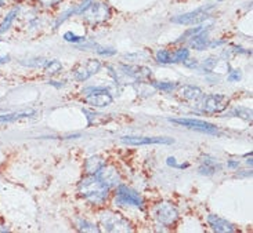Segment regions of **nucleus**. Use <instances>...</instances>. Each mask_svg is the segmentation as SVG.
I'll use <instances>...</instances> for the list:
<instances>
[{"label":"nucleus","instance_id":"1","mask_svg":"<svg viewBox=\"0 0 253 233\" xmlns=\"http://www.w3.org/2000/svg\"><path fill=\"white\" fill-rule=\"evenodd\" d=\"M110 188L105 186L97 178L96 174H87L78 184V192L83 200H86L90 206L101 207L110 198Z\"/></svg>","mask_w":253,"mask_h":233},{"label":"nucleus","instance_id":"2","mask_svg":"<svg viewBox=\"0 0 253 233\" xmlns=\"http://www.w3.org/2000/svg\"><path fill=\"white\" fill-rule=\"evenodd\" d=\"M79 17H82V20L89 25H100L111 20L112 8L105 0H93Z\"/></svg>","mask_w":253,"mask_h":233},{"label":"nucleus","instance_id":"3","mask_svg":"<svg viewBox=\"0 0 253 233\" xmlns=\"http://www.w3.org/2000/svg\"><path fill=\"white\" fill-rule=\"evenodd\" d=\"M214 8H216L214 4L208 3L204 6L197 7L195 10L171 17L170 22L176 24V25H199V24H204L212 18V13L214 11Z\"/></svg>","mask_w":253,"mask_h":233},{"label":"nucleus","instance_id":"4","mask_svg":"<svg viewBox=\"0 0 253 233\" xmlns=\"http://www.w3.org/2000/svg\"><path fill=\"white\" fill-rule=\"evenodd\" d=\"M100 225L105 232H131L133 225L122 214L105 210L98 214Z\"/></svg>","mask_w":253,"mask_h":233},{"label":"nucleus","instance_id":"5","mask_svg":"<svg viewBox=\"0 0 253 233\" xmlns=\"http://www.w3.org/2000/svg\"><path fill=\"white\" fill-rule=\"evenodd\" d=\"M114 203L118 207H133L137 210H144L145 208V201L143 196L134 189L125 184H119L115 188V198Z\"/></svg>","mask_w":253,"mask_h":233},{"label":"nucleus","instance_id":"6","mask_svg":"<svg viewBox=\"0 0 253 233\" xmlns=\"http://www.w3.org/2000/svg\"><path fill=\"white\" fill-rule=\"evenodd\" d=\"M152 215H154V218L158 224L165 228H173L180 218L177 207L170 201L157 203L152 208Z\"/></svg>","mask_w":253,"mask_h":233},{"label":"nucleus","instance_id":"7","mask_svg":"<svg viewBox=\"0 0 253 233\" xmlns=\"http://www.w3.org/2000/svg\"><path fill=\"white\" fill-rule=\"evenodd\" d=\"M82 94H84V102L94 108H107L114 102V97L111 96L110 91L101 86H90L83 90Z\"/></svg>","mask_w":253,"mask_h":233},{"label":"nucleus","instance_id":"8","mask_svg":"<svg viewBox=\"0 0 253 233\" xmlns=\"http://www.w3.org/2000/svg\"><path fill=\"white\" fill-rule=\"evenodd\" d=\"M230 100L223 94H209V96H204L197 101V106L199 108L201 112L205 113H220L226 109L228 106Z\"/></svg>","mask_w":253,"mask_h":233},{"label":"nucleus","instance_id":"9","mask_svg":"<svg viewBox=\"0 0 253 233\" xmlns=\"http://www.w3.org/2000/svg\"><path fill=\"white\" fill-rule=\"evenodd\" d=\"M101 68H103V64L100 60H87L84 64H79L72 70V75L76 82H86L91 76L98 73Z\"/></svg>","mask_w":253,"mask_h":233},{"label":"nucleus","instance_id":"10","mask_svg":"<svg viewBox=\"0 0 253 233\" xmlns=\"http://www.w3.org/2000/svg\"><path fill=\"white\" fill-rule=\"evenodd\" d=\"M171 123L178 124L187 127L190 130L201 131L206 134H217V126L205 122V120H199V119H190V117H183V119H169Z\"/></svg>","mask_w":253,"mask_h":233},{"label":"nucleus","instance_id":"11","mask_svg":"<svg viewBox=\"0 0 253 233\" xmlns=\"http://www.w3.org/2000/svg\"><path fill=\"white\" fill-rule=\"evenodd\" d=\"M97 178L103 182L104 185L108 186L110 189L117 188L121 184V174L117 170V167L112 165H104L98 171L96 172Z\"/></svg>","mask_w":253,"mask_h":233},{"label":"nucleus","instance_id":"12","mask_svg":"<svg viewBox=\"0 0 253 233\" xmlns=\"http://www.w3.org/2000/svg\"><path fill=\"white\" fill-rule=\"evenodd\" d=\"M21 13H22V6L21 4H14L13 7H10L7 10L6 14L3 15V18L0 21V36L7 33L14 27L15 21L21 17Z\"/></svg>","mask_w":253,"mask_h":233},{"label":"nucleus","instance_id":"13","mask_svg":"<svg viewBox=\"0 0 253 233\" xmlns=\"http://www.w3.org/2000/svg\"><path fill=\"white\" fill-rule=\"evenodd\" d=\"M122 142L126 145H170L174 142V139L169 137H124Z\"/></svg>","mask_w":253,"mask_h":233},{"label":"nucleus","instance_id":"14","mask_svg":"<svg viewBox=\"0 0 253 233\" xmlns=\"http://www.w3.org/2000/svg\"><path fill=\"white\" fill-rule=\"evenodd\" d=\"M206 222H208V225L212 228V231H214V232H219V233L237 232V228L234 227L230 221L224 220V218H221V217L216 215V214H209V215H208V218H206Z\"/></svg>","mask_w":253,"mask_h":233},{"label":"nucleus","instance_id":"15","mask_svg":"<svg viewBox=\"0 0 253 233\" xmlns=\"http://www.w3.org/2000/svg\"><path fill=\"white\" fill-rule=\"evenodd\" d=\"M209 32H211V25H208L206 28H204L201 32H198L197 34H194L191 39L188 40L190 46H191L194 50L197 51H204V50H208V44H209Z\"/></svg>","mask_w":253,"mask_h":233},{"label":"nucleus","instance_id":"16","mask_svg":"<svg viewBox=\"0 0 253 233\" xmlns=\"http://www.w3.org/2000/svg\"><path fill=\"white\" fill-rule=\"evenodd\" d=\"M220 168H221V166L217 162V159H214L211 155H205V158L201 160V165L198 167V172L201 175L211 177L213 174L220 171Z\"/></svg>","mask_w":253,"mask_h":233},{"label":"nucleus","instance_id":"17","mask_svg":"<svg viewBox=\"0 0 253 233\" xmlns=\"http://www.w3.org/2000/svg\"><path fill=\"white\" fill-rule=\"evenodd\" d=\"M204 96L202 90L197 87V86H191V84H185L180 89V97L185 100V101H194L197 102L201 97Z\"/></svg>","mask_w":253,"mask_h":233},{"label":"nucleus","instance_id":"18","mask_svg":"<svg viewBox=\"0 0 253 233\" xmlns=\"http://www.w3.org/2000/svg\"><path fill=\"white\" fill-rule=\"evenodd\" d=\"M104 165H105L104 158L98 156V155H94V156H90V158H87L84 160L83 168H84V172H86V174H96Z\"/></svg>","mask_w":253,"mask_h":233},{"label":"nucleus","instance_id":"19","mask_svg":"<svg viewBox=\"0 0 253 233\" xmlns=\"http://www.w3.org/2000/svg\"><path fill=\"white\" fill-rule=\"evenodd\" d=\"M125 73L129 75L130 77L136 79V80H144V79H150L152 76V70L144 67H124Z\"/></svg>","mask_w":253,"mask_h":233},{"label":"nucleus","instance_id":"20","mask_svg":"<svg viewBox=\"0 0 253 233\" xmlns=\"http://www.w3.org/2000/svg\"><path fill=\"white\" fill-rule=\"evenodd\" d=\"M35 115L34 110H22V112H14V113H6V115H0V123H11L17 122L25 117H32Z\"/></svg>","mask_w":253,"mask_h":233},{"label":"nucleus","instance_id":"21","mask_svg":"<svg viewBox=\"0 0 253 233\" xmlns=\"http://www.w3.org/2000/svg\"><path fill=\"white\" fill-rule=\"evenodd\" d=\"M190 57H191V51H190V48L180 46L178 48H176V50H173V51H171V64L184 62L187 61Z\"/></svg>","mask_w":253,"mask_h":233},{"label":"nucleus","instance_id":"22","mask_svg":"<svg viewBox=\"0 0 253 233\" xmlns=\"http://www.w3.org/2000/svg\"><path fill=\"white\" fill-rule=\"evenodd\" d=\"M75 227L81 232H100L101 231L96 224L90 222L89 220H84V218H78L75 221Z\"/></svg>","mask_w":253,"mask_h":233},{"label":"nucleus","instance_id":"23","mask_svg":"<svg viewBox=\"0 0 253 233\" xmlns=\"http://www.w3.org/2000/svg\"><path fill=\"white\" fill-rule=\"evenodd\" d=\"M155 61L162 65H168L171 64V51L168 48H159L155 53Z\"/></svg>","mask_w":253,"mask_h":233},{"label":"nucleus","instance_id":"24","mask_svg":"<svg viewBox=\"0 0 253 233\" xmlns=\"http://www.w3.org/2000/svg\"><path fill=\"white\" fill-rule=\"evenodd\" d=\"M62 39L67 41V43H71V44H82V43H84V41L87 40L84 36H79V34H76L75 32H71V31H68V32H65V33L62 34Z\"/></svg>","mask_w":253,"mask_h":233},{"label":"nucleus","instance_id":"25","mask_svg":"<svg viewBox=\"0 0 253 233\" xmlns=\"http://www.w3.org/2000/svg\"><path fill=\"white\" fill-rule=\"evenodd\" d=\"M231 116L241 117V119H245L247 122H251L252 120V110L249 108H242V106H238V108H234L231 112H230Z\"/></svg>","mask_w":253,"mask_h":233},{"label":"nucleus","instance_id":"26","mask_svg":"<svg viewBox=\"0 0 253 233\" xmlns=\"http://www.w3.org/2000/svg\"><path fill=\"white\" fill-rule=\"evenodd\" d=\"M75 14H74V6L69 7V8H67V10H64L57 18H55L54 21V29H57V28H60L65 22L67 20H69L71 17H74Z\"/></svg>","mask_w":253,"mask_h":233},{"label":"nucleus","instance_id":"27","mask_svg":"<svg viewBox=\"0 0 253 233\" xmlns=\"http://www.w3.org/2000/svg\"><path fill=\"white\" fill-rule=\"evenodd\" d=\"M43 69L47 72L48 75H57V73H60L62 69V65L61 62L55 61V60H51V61H46V64H44V67H43Z\"/></svg>","mask_w":253,"mask_h":233},{"label":"nucleus","instance_id":"28","mask_svg":"<svg viewBox=\"0 0 253 233\" xmlns=\"http://www.w3.org/2000/svg\"><path fill=\"white\" fill-rule=\"evenodd\" d=\"M152 86L155 89L161 90V91H165V93H169V91L177 89V83L176 82H152Z\"/></svg>","mask_w":253,"mask_h":233},{"label":"nucleus","instance_id":"29","mask_svg":"<svg viewBox=\"0 0 253 233\" xmlns=\"http://www.w3.org/2000/svg\"><path fill=\"white\" fill-rule=\"evenodd\" d=\"M64 0H36V4L39 8H44V10H51L60 6Z\"/></svg>","mask_w":253,"mask_h":233},{"label":"nucleus","instance_id":"30","mask_svg":"<svg viewBox=\"0 0 253 233\" xmlns=\"http://www.w3.org/2000/svg\"><path fill=\"white\" fill-rule=\"evenodd\" d=\"M228 73H227V80L230 83H237L242 79V72L240 69H233L228 65Z\"/></svg>","mask_w":253,"mask_h":233},{"label":"nucleus","instance_id":"31","mask_svg":"<svg viewBox=\"0 0 253 233\" xmlns=\"http://www.w3.org/2000/svg\"><path fill=\"white\" fill-rule=\"evenodd\" d=\"M166 163H168V166L173 167V168H187V167L190 166L188 163H185V165H178L176 158H173V156H169V158H168V160H166Z\"/></svg>","mask_w":253,"mask_h":233},{"label":"nucleus","instance_id":"32","mask_svg":"<svg viewBox=\"0 0 253 233\" xmlns=\"http://www.w3.org/2000/svg\"><path fill=\"white\" fill-rule=\"evenodd\" d=\"M227 41L223 40V39H211L209 40V44H208V48H219L221 47V46H224Z\"/></svg>","mask_w":253,"mask_h":233},{"label":"nucleus","instance_id":"33","mask_svg":"<svg viewBox=\"0 0 253 233\" xmlns=\"http://www.w3.org/2000/svg\"><path fill=\"white\" fill-rule=\"evenodd\" d=\"M227 167L231 168V170H238L240 162H238V160H228V162H227Z\"/></svg>","mask_w":253,"mask_h":233},{"label":"nucleus","instance_id":"34","mask_svg":"<svg viewBox=\"0 0 253 233\" xmlns=\"http://www.w3.org/2000/svg\"><path fill=\"white\" fill-rule=\"evenodd\" d=\"M10 61V57L8 55H0V64H4V62Z\"/></svg>","mask_w":253,"mask_h":233},{"label":"nucleus","instance_id":"35","mask_svg":"<svg viewBox=\"0 0 253 233\" xmlns=\"http://www.w3.org/2000/svg\"><path fill=\"white\" fill-rule=\"evenodd\" d=\"M7 4H8V1H7V0H0V10L6 8Z\"/></svg>","mask_w":253,"mask_h":233},{"label":"nucleus","instance_id":"36","mask_svg":"<svg viewBox=\"0 0 253 233\" xmlns=\"http://www.w3.org/2000/svg\"><path fill=\"white\" fill-rule=\"evenodd\" d=\"M247 165H248V166H252V158L248 159V160H247Z\"/></svg>","mask_w":253,"mask_h":233},{"label":"nucleus","instance_id":"37","mask_svg":"<svg viewBox=\"0 0 253 233\" xmlns=\"http://www.w3.org/2000/svg\"><path fill=\"white\" fill-rule=\"evenodd\" d=\"M216 1H226V0H216Z\"/></svg>","mask_w":253,"mask_h":233},{"label":"nucleus","instance_id":"38","mask_svg":"<svg viewBox=\"0 0 253 233\" xmlns=\"http://www.w3.org/2000/svg\"><path fill=\"white\" fill-rule=\"evenodd\" d=\"M0 40H1V39H0Z\"/></svg>","mask_w":253,"mask_h":233}]
</instances>
